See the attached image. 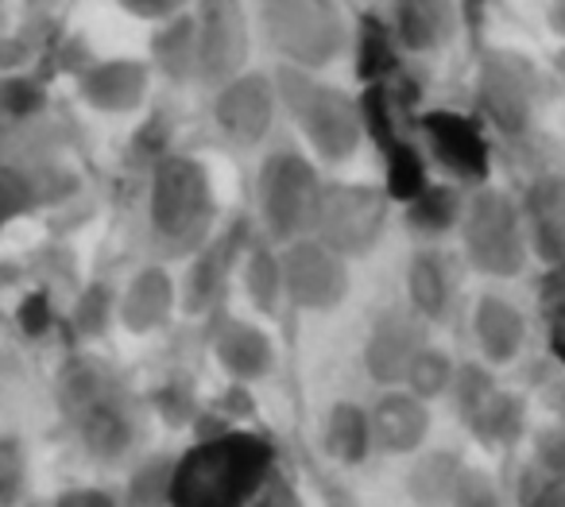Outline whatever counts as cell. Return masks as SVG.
Here are the masks:
<instances>
[{"label":"cell","instance_id":"33","mask_svg":"<svg viewBox=\"0 0 565 507\" xmlns=\"http://www.w3.org/2000/svg\"><path fill=\"white\" fill-rule=\"evenodd\" d=\"M539 321L546 349L565 368V264L546 267L539 283Z\"/></svg>","mask_w":565,"mask_h":507},{"label":"cell","instance_id":"26","mask_svg":"<svg viewBox=\"0 0 565 507\" xmlns=\"http://www.w3.org/2000/svg\"><path fill=\"white\" fill-rule=\"evenodd\" d=\"M465 476H469V465L457 453L449 450L418 453L415 465L407 468V496L418 507H454L457 496H461Z\"/></svg>","mask_w":565,"mask_h":507},{"label":"cell","instance_id":"2","mask_svg":"<svg viewBox=\"0 0 565 507\" xmlns=\"http://www.w3.org/2000/svg\"><path fill=\"white\" fill-rule=\"evenodd\" d=\"M217 187L198 156H163L148 187V233L167 260H190L221 233Z\"/></svg>","mask_w":565,"mask_h":507},{"label":"cell","instance_id":"19","mask_svg":"<svg viewBox=\"0 0 565 507\" xmlns=\"http://www.w3.org/2000/svg\"><path fill=\"white\" fill-rule=\"evenodd\" d=\"M71 422H74V430H78L82 450H86L94 461H105V465L125 461L128 450L136 445V414L120 388L105 391L102 399L82 406Z\"/></svg>","mask_w":565,"mask_h":507},{"label":"cell","instance_id":"24","mask_svg":"<svg viewBox=\"0 0 565 507\" xmlns=\"http://www.w3.org/2000/svg\"><path fill=\"white\" fill-rule=\"evenodd\" d=\"M322 445L333 465L361 468L364 461L376 453V445H372L369 406H361L356 399H338L322 419Z\"/></svg>","mask_w":565,"mask_h":507},{"label":"cell","instance_id":"4","mask_svg":"<svg viewBox=\"0 0 565 507\" xmlns=\"http://www.w3.org/2000/svg\"><path fill=\"white\" fill-rule=\"evenodd\" d=\"M326 179L322 167L299 148H275L264 156L256 175V210L264 241L275 249L315 236L322 213Z\"/></svg>","mask_w":565,"mask_h":507},{"label":"cell","instance_id":"7","mask_svg":"<svg viewBox=\"0 0 565 507\" xmlns=\"http://www.w3.org/2000/svg\"><path fill=\"white\" fill-rule=\"evenodd\" d=\"M387 213H392L387 190L369 187V182H326L315 236L353 264L376 252V244L384 241Z\"/></svg>","mask_w":565,"mask_h":507},{"label":"cell","instance_id":"22","mask_svg":"<svg viewBox=\"0 0 565 507\" xmlns=\"http://www.w3.org/2000/svg\"><path fill=\"white\" fill-rule=\"evenodd\" d=\"M384 24L399 55H434L454 40L457 9L441 0H399L384 12Z\"/></svg>","mask_w":565,"mask_h":507},{"label":"cell","instance_id":"21","mask_svg":"<svg viewBox=\"0 0 565 507\" xmlns=\"http://www.w3.org/2000/svg\"><path fill=\"white\" fill-rule=\"evenodd\" d=\"M531 256L546 267L565 264V175H542L519 198Z\"/></svg>","mask_w":565,"mask_h":507},{"label":"cell","instance_id":"37","mask_svg":"<svg viewBox=\"0 0 565 507\" xmlns=\"http://www.w3.org/2000/svg\"><path fill=\"white\" fill-rule=\"evenodd\" d=\"M500 391V380L495 372L484 365V360H469V365H457V380L449 388V399H454V411L461 422H469L488 399Z\"/></svg>","mask_w":565,"mask_h":507},{"label":"cell","instance_id":"41","mask_svg":"<svg viewBox=\"0 0 565 507\" xmlns=\"http://www.w3.org/2000/svg\"><path fill=\"white\" fill-rule=\"evenodd\" d=\"M534 468L550 476H565V426H550L546 434H539L534 442Z\"/></svg>","mask_w":565,"mask_h":507},{"label":"cell","instance_id":"46","mask_svg":"<svg viewBox=\"0 0 565 507\" xmlns=\"http://www.w3.org/2000/svg\"><path fill=\"white\" fill-rule=\"evenodd\" d=\"M550 403H554V414H557V422L565 426V376L554 383V391H550Z\"/></svg>","mask_w":565,"mask_h":507},{"label":"cell","instance_id":"23","mask_svg":"<svg viewBox=\"0 0 565 507\" xmlns=\"http://www.w3.org/2000/svg\"><path fill=\"white\" fill-rule=\"evenodd\" d=\"M403 287H407V310L415 314L423 326H438L449 318L457 298V279L454 267H449L446 252L438 249H418L407 260V275H403Z\"/></svg>","mask_w":565,"mask_h":507},{"label":"cell","instance_id":"8","mask_svg":"<svg viewBox=\"0 0 565 507\" xmlns=\"http://www.w3.org/2000/svg\"><path fill=\"white\" fill-rule=\"evenodd\" d=\"M542 102V82L531 59L515 51H488L477 71L480 117L503 136H523L534 125Z\"/></svg>","mask_w":565,"mask_h":507},{"label":"cell","instance_id":"9","mask_svg":"<svg viewBox=\"0 0 565 507\" xmlns=\"http://www.w3.org/2000/svg\"><path fill=\"white\" fill-rule=\"evenodd\" d=\"M282 283H287V306L302 314H333L345 306L353 291V264L345 256L322 244L318 236L279 249Z\"/></svg>","mask_w":565,"mask_h":507},{"label":"cell","instance_id":"13","mask_svg":"<svg viewBox=\"0 0 565 507\" xmlns=\"http://www.w3.org/2000/svg\"><path fill=\"white\" fill-rule=\"evenodd\" d=\"M252 249V236L244 225H228L205 244L198 256L186 260V275L179 279L182 310L194 318H217L221 298H225L228 283L241 272L244 252Z\"/></svg>","mask_w":565,"mask_h":507},{"label":"cell","instance_id":"16","mask_svg":"<svg viewBox=\"0 0 565 507\" xmlns=\"http://www.w3.org/2000/svg\"><path fill=\"white\" fill-rule=\"evenodd\" d=\"M426 345V326L411 310H384L369 326L364 337V372L372 383H380V391L403 388V376H407L411 360L418 357V349Z\"/></svg>","mask_w":565,"mask_h":507},{"label":"cell","instance_id":"20","mask_svg":"<svg viewBox=\"0 0 565 507\" xmlns=\"http://www.w3.org/2000/svg\"><path fill=\"white\" fill-rule=\"evenodd\" d=\"M472 341H477V352L488 368H503V365H515L526 349V314L511 303L508 295H480L472 303Z\"/></svg>","mask_w":565,"mask_h":507},{"label":"cell","instance_id":"6","mask_svg":"<svg viewBox=\"0 0 565 507\" xmlns=\"http://www.w3.org/2000/svg\"><path fill=\"white\" fill-rule=\"evenodd\" d=\"M457 236H461V252L469 267L488 275V279H515L531 264L523 205H519L515 194L500 187L469 190Z\"/></svg>","mask_w":565,"mask_h":507},{"label":"cell","instance_id":"25","mask_svg":"<svg viewBox=\"0 0 565 507\" xmlns=\"http://www.w3.org/2000/svg\"><path fill=\"white\" fill-rule=\"evenodd\" d=\"M236 283L244 291V303L259 314V318H275L287 306V283H282V260L279 249L267 241H252V249L244 252Z\"/></svg>","mask_w":565,"mask_h":507},{"label":"cell","instance_id":"35","mask_svg":"<svg viewBox=\"0 0 565 507\" xmlns=\"http://www.w3.org/2000/svg\"><path fill=\"white\" fill-rule=\"evenodd\" d=\"M32 492V453L20 434H0V507H24Z\"/></svg>","mask_w":565,"mask_h":507},{"label":"cell","instance_id":"10","mask_svg":"<svg viewBox=\"0 0 565 507\" xmlns=\"http://www.w3.org/2000/svg\"><path fill=\"white\" fill-rule=\"evenodd\" d=\"M279 89L264 71H244L233 82L213 89L210 120L228 144L236 148H259L275 133L279 120Z\"/></svg>","mask_w":565,"mask_h":507},{"label":"cell","instance_id":"38","mask_svg":"<svg viewBox=\"0 0 565 507\" xmlns=\"http://www.w3.org/2000/svg\"><path fill=\"white\" fill-rule=\"evenodd\" d=\"M40 205V182L24 167L0 163V229H9Z\"/></svg>","mask_w":565,"mask_h":507},{"label":"cell","instance_id":"28","mask_svg":"<svg viewBox=\"0 0 565 507\" xmlns=\"http://www.w3.org/2000/svg\"><path fill=\"white\" fill-rule=\"evenodd\" d=\"M526 422H531L526 399L519 395V391L500 388L469 422H465V430H469L484 450H511V445L523 442Z\"/></svg>","mask_w":565,"mask_h":507},{"label":"cell","instance_id":"1","mask_svg":"<svg viewBox=\"0 0 565 507\" xmlns=\"http://www.w3.org/2000/svg\"><path fill=\"white\" fill-rule=\"evenodd\" d=\"M275 476V450L252 430L202 434L174 457L171 507H252Z\"/></svg>","mask_w":565,"mask_h":507},{"label":"cell","instance_id":"36","mask_svg":"<svg viewBox=\"0 0 565 507\" xmlns=\"http://www.w3.org/2000/svg\"><path fill=\"white\" fill-rule=\"evenodd\" d=\"M117 298H120V291H113L109 283H89L71 306V329L82 341L102 337L105 329L117 321Z\"/></svg>","mask_w":565,"mask_h":507},{"label":"cell","instance_id":"5","mask_svg":"<svg viewBox=\"0 0 565 507\" xmlns=\"http://www.w3.org/2000/svg\"><path fill=\"white\" fill-rule=\"evenodd\" d=\"M259 32L267 47L302 74H322L349 51V12L326 0H271L259 9Z\"/></svg>","mask_w":565,"mask_h":507},{"label":"cell","instance_id":"44","mask_svg":"<svg viewBox=\"0 0 565 507\" xmlns=\"http://www.w3.org/2000/svg\"><path fill=\"white\" fill-rule=\"evenodd\" d=\"M120 9H125V17L143 20V24H151V32H156V28L171 24L174 17H182L186 4H120Z\"/></svg>","mask_w":565,"mask_h":507},{"label":"cell","instance_id":"39","mask_svg":"<svg viewBox=\"0 0 565 507\" xmlns=\"http://www.w3.org/2000/svg\"><path fill=\"white\" fill-rule=\"evenodd\" d=\"M43 86L28 74H0V120L4 125H17L28 120L43 109Z\"/></svg>","mask_w":565,"mask_h":507},{"label":"cell","instance_id":"27","mask_svg":"<svg viewBox=\"0 0 565 507\" xmlns=\"http://www.w3.org/2000/svg\"><path fill=\"white\" fill-rule=\"evenodd\" d=\"M151 71L159 78L174 82H194L198 78V24L194 9H186L182 17H174L171 24L151 32Z\"/></svg>","mask_w":565,"mask_h":507},{"label":"cell","instance_id":"34","mask_svg":"<svg viewBox=\"0 0 565 507\" xmlns=\"http://www.w3.org/2000/svg\"><path fill=\"white\" fill-rule=\"evenodd\" d=\"M174 457H151L128 473L120 507H171Z\"/></svg>","mask_w":565,"mask_h":507},{"label":"cell","instance_id":"45","mask_svg":"<svg viewBox=\"0 0 565 507\" xmlns=\"http://www.w3.org/2000/svg\"><path fill=\"white\" fill-rule=\"evenodd\" d=\"M546 24L554 28V35H562V40H565V0L550 4V9H546Z\"/></svg>","mask_w":565,"mask_h":507},{"label":"cell","instance_id":"3","mask_svg":"<svg viewBox=\"0 0 565 507\" xmlns=\"http://www.w3.org/2000/svg\"><path fill=\"white\" fill-rule=\"evenodd\" d=\"M271 78L279 89V109L291 117L315 163L341 167L361 151V144L369 140L361 97L326 82L322 74H302L291 66H279Z\"/></svg>","mask_w":565,"mask_h":507},{"label":"cell","instance_id":"17","mask_svg":"<svg viewBox=\"0 0 565 507\" xmlns=\"http://www.w3.org/2000/svg\"><path fill=\"white\" fill-rule=\"evenodd\" d=\"M182 306L179 298V279L171 275L167 264H143L128 275V283L120 287L117 298V321L132 337H151L163 334L171 326L174 310Z\"/></svg>","mask_w":565,"mask_h":507},{"label":"cell","instance_id":"31","mask_svg":"<svg viewBox=\"0 0 565 507\" xmlns=\"http://www.w3.org/2000/svg\"><path fill=\"white\" fill-rule=\"evenodd\" d=\"M356 59H361V78L364 89L369 86H387L392 78H399L403 55L395 47L392 32H387L384 17H364L356 28Z\"/></svg>","mask_w":565,"mask_h":507},{"label":"cell","instance_id":"32","mask_svg":"<svg viewBox=\"0 0 565 507\" xmlns=\"http://www.w3.org/2000/svg\"><path fill=\"white\" fill-rule=\"evenodd\" d=\"M454 380H457V360L449 357L441 345L426 341L423 349H418V357L411 360L407 376H403V388L423 399V403H434V399L449 395Z\"/></svg>","mask_w":565,"mask_h":507},{"label":"cell","instance_id":"40","mask_svg":"<svg viewBox=\"0 0 565 507\" xmlns=\"http://www.w3.org/2000/svg\"><path fill=\"white\" fill-rule=\"evenodd\" d=\"M519 507H565V476H550L534 468L519 488Z\"/></svg>","mask_w":565,"mask_h":507},{"label":"cell","instance_id":"11","mask_svg":"<svg viewBox=\"0 0 565 507\" xmlns=\"http://www.w3.org/2000/svg\"><path fill=\"white\" fill-rule=\"evenodd\" d=\"M423 133L426 156L449 175L457 187H488V171H492V148H488V133L477 117H465L454 109H434L415 120Z\"/></svg>","mask_w":565,"mask_h":507},{"label":"cell","instance_id":"42","mask_svg":"<svg viewBox=\"0 0 565 507\" xmlns=\"http://www.w3.org/2000/svg\"><path fill=\"white\" fill-rule=\"evenodd\" d=\"M51 507H120V496L105 488H94V484H78V488H63Z\"/></svg>","mask_w":565,"mask_h":507},{"label":"cell","instance_id":"29","mask_svg":"<svg viewBox=\"0 0 565 507\" xmlns=\"http://www.w3.org/2000/svg\"><path fill=\"white\" fill-rule=\"evenodd\" d=\"M465 202H469L465 187H457V182H434L430 179V187H426L423 194L411 198V202L403 205V213H407L411 233L426 236V241H438V236L457 233V229H461Z\"/></svg>","mask_w":565,"mask_h":507},{"label":"cell","instance_id":"15","mask_svg":"<svg viewBox=\"0 0 565 507\" xmlns=\"http://www.w3.org/2000/svg\"><path fill=\"white\" fill-rule=\"evenodd\" d=\"M210 352L236 388L267 380L275 372V341L259 321L241 318V314H217L210 329Z\"/></svg>","mask_w":565,"mask_h":507},{"label":"cell","instance_id":"18","mask_svg":"<svg viewBox=\"0 0 565 507\" xmlns=\"http://www.w3.org/2000/svg\"><path fill=\"white\" fill-rule=\"evenodd\" d=\"M372 422V445L384 457H418L430 437L434 414L430 403L411 395L407 388H387L369 403Z\"/></svg>","mask_w":565,"mask_h":507},{"label":"cell","instance_id":"14","mask_svg":"<svg viewBox=\"0 0 565 507\" xmlns=\"http://www.w3.org/2000/svg\"><path fill=\"white\" fill-rule=\"evenodd\" d=\"M151 63L143 59H97L78 71V97L102 117H132L151 94Z\"/></svg>","mask_w":565,"mask_h":507},{"label":"cell","instance_id":"43","mask_svg":"<svg viewBox=\"0 0 565 507\" xmlns=\"http://www.w3.org/2000/svg\"><path fill=\"white\" fill-rule=\"evenodd\" d=\"M252 507H307L302 504V496H299V488H295L291 480L282 473H275L271 480L259 488V496L252 499Z\"/></svg>","mask_w":565,"mask_h":507},{"label":"cell","instance_id":"30","mask_svg":"<svg viewBox=\"0 0 565 507\" xmlns=\"http://www.w3.org/2000/svg\"><path fill=\"white\" fill-rule=\"evenodd\" d=\"M117 388V380L109 376V368L94 357V352H74L63 368H58V406L66 411V419L89 406L94 399H102L105 391Z\"/></svg>","mask_w":565,"mask_h":507},{"label":"cell","instance_id":"12","mask_svg":"<svg viewBox=\"0 0 565 507\" xmlns=\"http://www.w3.org/2000/svg\"><path fill=\"white\" fill-rule=\"evenodd\" d=\"M198 24V82L210 89L252 71V20L233 0H210L194 9Z\"/></svg>","mask_w":565,"mask_h":507}]
</instances>
